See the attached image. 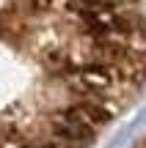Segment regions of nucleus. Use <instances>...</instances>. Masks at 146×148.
I'll use <instances>...</instances> for the list:
<instances>
[{"label":"nucleus","instance_id":"1","mask_svg":"<svg viewBox=\"0 0 146 148\" xmlns=\"http://www.w3.org/2000/svg\"><path fill=\"white\" fill-rule=\"evenodd\" d=\"M146 90V0H0V148H91Z\"/></svg>","mask_w":146,"mask_h":148},{"label":"nucleus","instance_id":"2","mask_svg":"<svg viewBox=\"0 0 146 148\" xmlns=\"http://www.w3.org/2000/svg\"><path fill=\"white\" fill-rule=\"evenodd\" d=\"M130 148H146V137H143V140H138V143H132Z\"/></svg>","mask_w":146,"mask_h":148}]
</instances>
